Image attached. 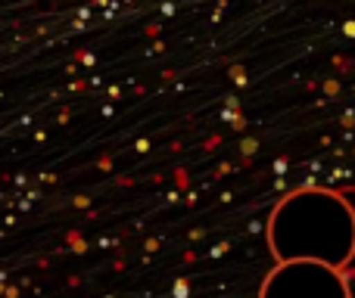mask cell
<instances>
[{
  "instance_id": "6da1fadb",
  "label": "cell",
  "mask_w": 355,
  "mask_h": 298,
  "mask_svg": "<svg viewBox=\"0 0 355 298\" xmlns=\"http://www.w3.org/2000/svg\"><path fill=\"white\" fill-rule=\"evenodd\" d=\"M343 35L346 37H355V22H343Z\"/></svg>"
},
{
  "instance_id": "7a4b0ae2",
  "label": "cell",
  "mask_w": 355,
  "mask_h": 298,
  "mask_svg": "<svg viewBox=\"0 0 355 298\" xmlns=\"http://www.w3.org/2000/svg\"><path fill=\"white\" fill-rule=\"evenodd\" d=\"M256 147H259L256 140H243V152H246V156H250V152H256Z\"/></svg>"
}]
</instances>
